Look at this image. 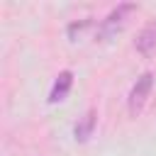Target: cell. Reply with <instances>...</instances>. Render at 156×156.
<instances>
[{
	"label": "cell",
	"mask_w": 156,
	"mask_h": 156,
	"mask_svg": "<svg viewBox=\"0 0 156 156\" xmlns=\"http://www.w3.org/2000/svg\"><path fill=\"white\" fill-rule=\"evenodd\" d=\"M134 10H136L134 2H122V5H117V7L100 22V27H98V37H100V39H110V37H115V34L127 24V17H129Z\"/></svg>",
	"instance_id": "obj_1"
},
{
	"label": "cell",
	"mask_w": 156,
	"mask_h": 156,
	"mask_svg": "<svg viewBox=\"0 0 156 156\" xmlns=\"http://www.w3.org/2000/svg\"><path fill=\"white\" fill-rule=\"evenodd\" d=\"M151 88H154V73H149V71H146V73H141V76L136 78V83L132 85L127 105H129V112H132L134 117L144 110V105H146V100H149Z\"/></svg>",
	"instance_id": "obj_2"
},
{
	"label": "cell",
	"mask_w": 156,
	"mask_h": 156,
	"mask_svg": "<svg viewBox=\"0 0 156 156\" xmlns=\"http://www.w3.org/2000/svg\"><path fill=\"white\" fill-rule=\"evenodd\" d=\"M88 24H90V20H83V22H73V24H68V37H76V32H83Z\"/></svg>",
	"instance_id": "obj_6"
},
{
	"label": "cell",
	"mask_w": 156,
	"mask_h": 156,
	"mask_svg": "<svg viewBox=\"0 0 156 156\" xmlns=\"http://www.w3.org/2000/svg\"><path fill=\"white\" fill-rule=\"evenodd\" d=\"M71 85H73V73L71 71H61L51 85V93H49V102H61L66 100V95L71 93Z\"/></svg>",
	"instance_id": "obj_5"
},
{
	"label": "cell",
	"mask_w": 156,
	"mask_h": 156,
	"mask_svg": "<svg viewBox=\"0 0 156 156\" xmlns=\"http://www.w3.org/2000/svg\"><path fill=\"white\" fill-rule=\"evenodd\" d=\"M95 124H98V112L95 110H88L83 117H78V122H76V127H73V136H76V141H88L90 136H93V132H95Z\"/></svg>",
	"instance_id": "obj_4"
},
{
	"label": "cell",
	"mask_w": 156,
	"mask_h": 156,
	"mask_svg": "<svg viewBox=\"0 0 156 156\" xmlns=\"http://www.w3.org/2000/svg\"><path fill=\"white\" fill-rule=\"evenodd\" d=\"M134 49L141 54V56H151L156 51V20L149 22L146 27H141V32L136 34L134 39Z\"/></svg>",
	"instance_id": "obj_3"
}]
</instances>
